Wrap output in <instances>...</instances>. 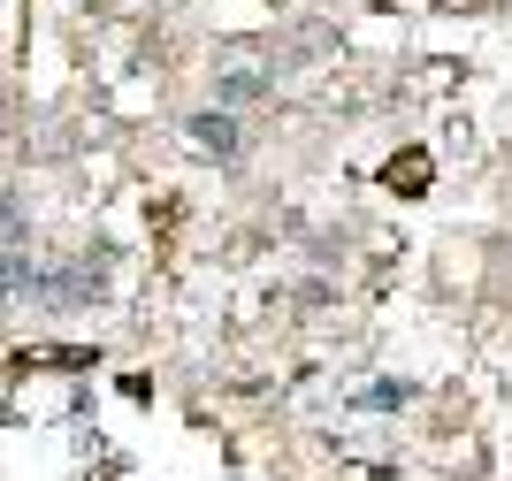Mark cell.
<instances>
[{"label":"cell","instance_id":"7a4b0ae2","mask_svg":"<svg viewBox=\"0 0 512 481\" xmlns=\"http://www.w3.org/2000/svg\"><path fill=\"white\" fill-rule=\"evenodd\" d=\"M192 146H199V153H214V161H230V153L245 146V130H237L230 107H207V115H192Z\"/></svg>","mask_w":512,"mask_h":481},{"label":"cell","instance_id":"6da1fadb","mask_svg":"<svg viewBox=\"0 0 512 481\" xmlns=\"http://www.w3.org/2000/svg\"><path fill=\"white\" fill-rule=\"evenodd\" d=\"M276 92V77H268V62H260L253 46H237V54H222V69H214V107H253Z\"/></svg>","mask_w":512,"mask_h":481},{"label":"cell","instance_id":"3957f363","mask_svg":"<svg viewBox=\"0 0 512 481\" xmlns=\"http://www.w3.org/2000/svg\"><path fill=\"white\" fill-rule=\"evenodd\" d=\"M413 398V382H360V390H352V405H360V413H398V405Z\"/></svg>","mask_w":512,"mask_h":481}]
</instances>
